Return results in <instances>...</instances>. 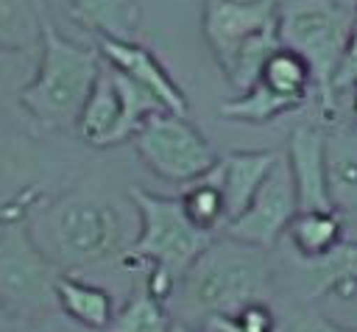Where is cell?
I'll use <instances>...</instances> for the list:
<instances>
[{"mask_svg":"<svg viewBox=\"0 0 357 332\" xmlns=\"http://www.w3.org/2000/svg\"><path fill=\"white\" fill-rule=\"evenodd\" d=\"M31 50H0V92L14 89V86H25L28 78H22V56H28Z\"/></svg>","mask_w":357,"mask_h":332,"instance_id":"27","label":"cell"},{"mask_svg":"<svg viewBox=\"0 0 357 332\" xmlns=\"http://www.w3.org/2000/svg\"><path fill=\"white\" fill-rule=\"evenodd\" d=\"M301 106H304L301 100H296L290 95H282V92L271 89L262 81H254L237 98L223 100L220 109H218V114L226 117V120H234V123L262 126V123H271V120H276V117H282L287 112H296Z\"/></svg>","mask_w":357,"mask_h":332,"instance_id":"19","label":"cell"},{"mask_svg":"<svg viewBox=\"0 0 357 332\" xmlns=\"http://www.w3.org/2000/svg\"><path fill=\"white\" fill-rule=\"evenodd\" d=\"M257 81H262V84H268L271 89H276V92H282V95H290V98H296V100H301V103H307L310 95H312V89H315L310 64H307L296 50H290V47H284V45H279V47L265 59V64H262Z\"/></svg>","mask_w":357,"mask_h":332,"instance_id":"23","label":"cell"},{"mask_svg":"<svg viewBox=\"0 0 357 332\" xmlns=\"http://www.w3.org/2000/svg\"><path fill=\"white\" fill-rule=\"evenodd\" d=\"M134 148L145 167L173 184H187L206 176L218 153L209 139L187 120V114L176 112H156L134 131Z\"/></svg>","mask_w":357,"mask_h":332,"instance_id":"7","label":"cell"},{"mask_svg":"<svg viewBox=\"0 0 357 332\" xmlns=\"http://www.w3.org/2000/svg\"><path fill=\"white\" fill-rule=\"evenodd\" d=\"M346 237L343 218L335 209H298L276 246L298 257H321Z\"/></svg>","mask_w":357,"mask_h":332,"instance_id":"18","label":"cell"},{"mask_svg":"<svg viewBox=\"0 0 357 332\" xmlns=\"http://www.w3.org/2000/svg\"><path fill=\"white\" fill-rule=\"evenodd\" d=\"M206 332H279V312L271 307V299H257L243 304L229 315L206 321Z\"/></svg>","mask_w":357,"mask_h":332,"instance_id":"24","label":"cell"},{"mask_svg":"<svg viewBox=\"0 0 357 332\" xmlns=\"http://www.w3.org/2000/svg\"><path fill=\"white\" fill-rule=\"evenodd\" d=\"M128 195L137 206L139 232L126 257L134 259V265H159L178 279L215 234L195 229L178 198L153 195L142 187H131Z\"/></svg>","mask_w":357,"mask_h":332,"instance_id":"5","label":"cell"},{"mask_svg":"<svg viewBox=\"0 0 357 332\" xmlns=\"http://www.w3.org/2000/svg\"><path fill=\"white\" fill-rule=\"evenodd\" d=\"M178 204H181L184 215L190 218V223L206 234H220L229 223L226 201H223L220 184L212 170L195 181H187L184 193L178 195Z\"/></svg>","mask_w":357,"mask_h":332,"instance_id":"22","label":"cell"},{"mask_svg":"<svg viewBox=\"0 0 357 332\" xmlns=\"http://www.w3.org/2000/svg\"><path fill=\"white\" fill-rule=\"evenodd\" d=\"M237 3H259V0H237Z\"/></svg>","mask_w":357,"mask_h":332,"instance_id":"32","label":"cell"},{"mask_svg":"<svg viewBox=\"0 0 357 332\" xmlns=\"http://www.w3.org/2000/svg\"><path fill=\"white\" fill-rule=\"evenodd\" d=\"M273 293L287 304H312L329 293H357V240H340L321 257H298L273 246Z\"/></svg>","mask_w":357,"mask_h":332,"instance_id":"8","label":"cell"},{"mask_svg":"<svg viewBox=\"0 0 357 332\" xmlns=\"http://www.w3.org/2000/svg\"><path fill=\"white\" fill-rule=\"evenodd\" d=\"M39 248L67 273H84L128 251V229L120 209L98 190H73L50 204L33 226Z\"/></svg>","mask_w":357,"mask_h":332,"instance_id":"2","label":"cell"},{"mask_svg":"<svg viewBox=\"0 0 357 332\" xmlns=\"http://www.w3.org/2000/svg\"><path fill=\"white\" fill-rule=\"evenodd\" d=\"M56 307L61 318L89 332H103L117 312L114 296L106 287L67 271H61L56 279Z\"/></svg>","mask_w":357,"mask_h":332,"instance_id":"16","label":"cell"},{"mask_svg":"<svg viewBox=\"0 0 357 332\" xmlns=\"http://www.w3.org/2000/svg\"><path fill=\"white\" fill-rule=\"evenodd\" d=\"M67 14L98 39H134L142 22L139 0H67Z\"/></svg>","mask_w":357,"mask_h":332,"instance_id":"17","label":"cell"},{"mask_svg":"<svg viewBox=\"0 0 357 332\" xmlns=\"http://www.w3.org/2000/svg\"><path fill=\"white\" fill-rule=\"evenodd\" d=\"M78 134L84 142L95 148H112L126 142V128H123V100L117 92V84L103 61V70L81 109V117L75 123Z\"/></svg>","mask_w":357,"mask_h":332,"instance_id":"15","label":"cell"},{"mask_svg":"<svg viewBox=\"0 0 357 332\" xmlns=\"http://www.w3.org/2000/svg\"><path fill=\"white\" fill-rule=\"evenodd\" d=\"M324 137L326 195L332 209L343 218L346 234L357 232V126L349 120H329Z\"/></svg>","mask_w":357,"mask_h":332,"instance_id":"11","label":"cell"},{"mask_svg":"<svg viewBox=\"0 0 357 332\" xmlns=\"http://www.w3.org/2000/svg\"><path fill=\"white\" fill-rule=\"evenodd\" d=\"M271 296L273 248L268 251L220 232L178 276L167 307L176 324L204 329L206 321Z\"/></svg>","mask_w":357,"mask_h":332,"instance_id":"1","label":"cell"},{"mask_svg":"<svg viewBox=\"0 0 357 332\" xmlns=\"http://www.w3.org/2000/svg\"><path fill=\"white\" fill-rule=\"evenodd\" d=\"M98 50L109 67L126 73L139 86L153 92L167 112L187 114V98H184L181 86L170 78V73L162 67V61L148 47H142L137 39H98Z\"/></svg>","mask_w":357,"mask_h":332,"instance_id":"13","label":"cell"},{"mask_svg":"<svg viewBox=\"0 0 357 332\" xmlns=\"http://www.w3.org/2000/svg\"><path fill=\"white\" fill-rule=\"evenodd\" d=\"M173 332H206V329H192V326H181V324H176Z\"/></svg>","mask_w":357,"mask_h":332,"instance_id":"31","label":"cell"},{"mask_svg":"<svg viewBox=\"0 0 357 332\" xmlns=\"http://www.w3.org/2000/svg\"><path fill=\"white\" fill-rule=\"evenodd\" d=\"M11 324H14V318H11V315H8V310L0 304V332H6Z\"/></svg>","mask_w":357,"mask_h":332,"instance_id":"30","label":"cell"},{"mask_svg":"<svg viewBox=\"0 0 357 332\" xmlns=\"http://www.w3.org/2000/svg\"><path fill=\"white\" fill-rule=\"evenodd\" d=\"M59 312H53V315H45V318H31V321H14L6 332H70L64 324H67V318L64 321H59L56 318Z\"/></svg>","mask_w":357,"mask_h":332,"instance_id":"28","label":"cell"},{"mask_svg":"<svg viewBox=\"0 0 357 332\" xmlns=\"http://www.w3.org/2000/svg\"><path fill=\"white\" fill-rule=\"evenodd\" d=\"M276 6L279 0H259V3L204 0L201 33L220 73H226L251 42L276 31Z\"/></svg>","mask_w":357,"mask_h":332,"instance_id":"9","label":"cell"},{"mask_svg":"<svg viewBox=\"0 0 357 332\" xmlns=\"http://www.w3.org/2000/svg\"><path fill=\"white\" fill-rule=\"evenodd\" d=\"M354 22H357V6H354Z\"/></svg>","mask_w":357,"mask_h":332,"instance_id":"33","label":"cell"},{"mask_svg":"<svg viewBox=\"0 0 357 332\" xmlns=\"http://www.w3.org/2000/svg\"><path fill=\"white\" fill-rule=\"evenodd\" d=\"M296 212H298V198H296L293 176L287 170V162L279 159V165L271 170V176L254 193L248 206L226 223L223 234L271 251L282 240V234L290 226Z\"/></svg>","mask_w":357,"mask_h":332,"instance_id":"10","label":"cell"},{"mask_svg":"<svg viewBox=\"0 0 357 332\" xmlns=\"http://www.w3.org/2000/svg\"><path fill=\"white\" fill-rule=\"evenodd\" d=\"M279 159L282 156L276 151H231L215 162L212 173L220 184L229 220L248 206V201L271 176V170L279 165Z\"/></svg>","mask_w":357,"mask_h":332,"instance_id":"14","label":"cell"},{"mask_svg":"<svg viewBox=\"0 0 357 332\" xmlns=\"http://www.w3.org/2000/svg\"><path fill=\"white\" fill-rule=\"evenodd\" d=\"M354 28V14L340 0H282L276 6V36L279 45L296 50L312 70L315 92L321 98V120L337 117L329 81L343 45Z\"/></svg>","mask_w":357,"mask_h":332,"instance_id":"4","label":"cell"},{"mask_svg":"<svg viewBox=\"0 0 357 332\" xmlns=\"http://www.w3.org/2000/svg\"><path fill=\"white\" fill-rule=\"evenodd\" d=\"M173 326L170 307L139 282L103 332H173Z\"/></svg>","mask_w":357,"mask_h":332,"instance_id":"20","label":"cell"},{"mask_svg":"<svg viewBox=\"0 0 357 332\" xmlns=\"http://www.w3.org/2000/svg\"><path fill=\"white\" fill-rule=\"evenodd\" d=\"M357 89V22L343 45V53L335 64V73H332V81H329V92H332V100H335V109H337V98Z\"/></svg>","mask_w":357,"mask_h":332,"instance_id":"26","label":"cell"},{"mask_svg":"<svg viewBox=\"0 0 357 332\" xmlns=\"http://www.w3.org/2000/svg\"><path fill=\"white\" fill-rule=\"evenodd\" d=\"M42 0H0V50H33L45 25Z\"/></svg>","mask_w":357,"mask_h":332,"instance_id":"21","label":"cell"},{"mask_svg":"<svg viewBox=\"0 0 357 332\" xmlns=\"http://www.w3.org/2000/svg\"><path fill=\"white\" fill-rule=\"evenodd\" d=\"M326 126L298 123L287 137V170L293 176L298 209H332L326 195V165H324Z\"/></svg>","mask_w":357,"mask_h":332,"instance_id":"12","label":"cell"},{"mask_svg":"<svg viewBox=\"0 0 357 332\" xmlns=\"http://www.w3.org/2000/svg\"><path fill=\"white\" fill-rule=\"evenodd\" d=\"M279 332H357V329L335 324L310 304H287L284 315H279Z\"/></svg>","mask_w":357,"mask_h":332,"instance_id":"25","label":"cell"},{"mask_svg":"<svg viewBox=\"0 0 357 332\" xmlns=\"http://www.w3.org/2000/svg\"><path fill=\"white\" fill-rule=\"evenodd\" d=\"M100 70L103 59L98 47H86L61 36L56 25L45 20L36 70L31 81L17 92L20 106L42 128H75Z\"/></svg>","mask_w":357,"mask_h":332,"instance_id":"3","label":"cell"},{"mask_svg":"<svg viewBox=\"0 0 357 332\" xmlns=\"http://www.w3.org/2000/svg\"><path fill=\"white\" fill-rule=\"evenodd\" d=\"M349 123L357 126V89H351V100H349Z\"/></svg>","mask_w":357,"mask_h":332,"instance_id":"29","label":"cell"},{"mask_svg":"<svg viewBox=\"0 0 357 332\" xmlns=\"http://www.w3.org/2000/svg\"><path fill=\"white\" fill-rule=\"evenodd\" d=\"M59 265L39 248L22 220L6 223L0 234V304L14 321H31L59 312Z\"/></svg>","mask_w":357,"mask_h":332,"instance_id":"6","label":"cell"}]
</instances>
